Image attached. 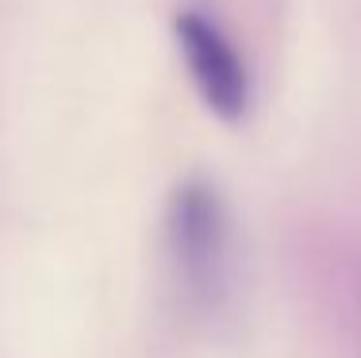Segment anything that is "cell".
<instances>
[{
  "label": "cell",
  "mask_w": 361,
  "mask_h": 358,
  "mask_svg": "<svg viewBox=\"0 0 361 358\" xmlns=\"http://www.w3.org/2000/svg\"><path fill=\"white\" fill-rule=\"evenodd\" d=\"M173 39L204 105L219 119H243L250 108V70L216 16H208L204 8H180L173 20Z\"/></svg>",
  "instance_id": "cell-2"
},
{
  "label": "cell",
  "mask_w": 361,
  "mask_h": 358,
  "mask_svg": "<svg viewBox=\"0 0 361 358\" xmlns=\"http://www.w3.org/2000/svg\"><path fill=\"white\" fill-rule=\"evenodd\" d=\"M166 243L185 301L204 316L227 309L235 289V224L216 185H177L166 212Z\"/></svg>",
  "instance_id": "cell-1"
}]
</instances>
